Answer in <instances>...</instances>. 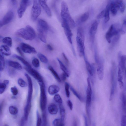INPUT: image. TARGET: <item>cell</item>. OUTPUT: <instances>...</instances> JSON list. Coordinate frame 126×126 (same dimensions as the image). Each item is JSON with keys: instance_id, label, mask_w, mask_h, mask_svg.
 Masks as SVG:
<instances>
[{"instance_id": "cell-15", "label": "cell", "mask_w": 126, "mask_h": 126, "mask_svg": "<svg viewBox=\"0 0 126 126\" xmlns=\"http://www.w3.org/2000/svg\"><path fill=\"white\" fill-rule=\"evenodd\" d=\"M21 49L24 53H37L35 48L30 45L26 43H22L20 45Z\"/></svg>"}, {"instance_id": "cell-63", "label": "cell", "mask_w": 126, "mask_h": 126, "mask_svg": "<svg viewBox=\"0 0 126 126\" xmlns=\"http://www.w3.org/2000/svg\"><path fill=\"white\" fill-rule=\"evenodd\" d=\"M60 126H64V124H63Z\"/></svg>"}, {"instance_id": "cell-45", "label": "cell", "mask_w": 126, "mask_h": 126, "mask_svg": "<svg viewBox=\"0 0 126 126\" xmlns=\"http://www.w3.org/2000/svg\"><path fill=\"white\" fill-rule=\"evenodd\" d=\"M120 32L122 34H124L126 33V21L124 20L121 28Z\"/></svg>"}, {"instance_id": "cell-21", "label": "cell", "mask_w": 126, "mask_h": 126, "mask_svg": "<svg viewBox=\"0 0 126 126\" xmlns=\"http://www.w3.org/2000/svg\"><path fill=\"white\" fill-rule=\"evenodd\" d=\"M0 53L6 56H9L11 55V50L8 46L5 45H2L0 47Z\"/></svg>"}, {"instance_id": "cell-55", "label": "cell", "mask_w": 126, "mask_h": 126, "mask_svg": "<svg viewBox=\"0 0 126 126\" xmlns=\"http://www.w3.org/2000/svg\"><path fill=\"white\" fill-rule=\"evenodd\" d=\"M83 116L84 120L85 126H89L87 117L85 114L83 115Z\"/></svg>"}, {"instance_id": "cell-5", "label": "cell", "mask_w": 126, "mask_h": 126, "mask_svg": "<svg viewBox=\"0 0 126 126\" xmlns=\"http://www.w3.org/2000/svg\"><path fill=\"white\" fill-rule=\"evenodd\" d=\"M38 83L40 89V107L41 110L42 112L45 111L47 104V98L45 85L43 82Z\"/></svg>"}, {"instance_id": "cell-6", "label": "cell", "mask_w": 126, "mask_h": 126, "mask_svg": "<svg viewBox=\"0 0 126 126\" xmlns=\"http://www.w3.org/2000/svg\"><path fill=\"white\" fill-rule=\"evenodd\" d=\"M119 26L118 24L111 25L106 33L105 38L109 43H111V38L113 36L119 34L121 28H119Z\"/></svg>"}, {"instance_id": "cell-11", "label": "cell", "mask_w": 126, "mask_h": 126, "mask_svg": "<svg viewBox=\"0 0 126 126\" xmlns=\"http://www.w3.org/2000/svg\"><path fill=\"white\" fill-rule=\"evenodd\" d=\"M14 13L13 11L11 10L8 11L0 21V27L8 24L13 19Z\"/></svg>"}, {"instance_id": "cell-8", "label": "cell", "mask_w": 126, "mask_h": 126, "mask_svg": "<svg viewBox=\"0 0 126 126\" xmlns=\"http://www.w3.org/2000/svg\"><path fill=\"white\" fill-rule=\"evenodd\" d=\"M39 0H34L32 8L31 13V19L35 21L40 15L41 9Z\"/></svg>"}, {"instance_id": "cell-43", "label": "cell", "mask_w": 126, "mask_h": 126, "mask_svg": "<svg viewBox=\"0 0 126 126\" xmlns=\"http://www.w3.org/2000/svg\"><path fill=\"white\" fill-rule=\"evenodd\" d=\"M36 114L37 117L36 126H41L42 121L38 110L36 111Z\"/></svg>"}, {"instance_id": "cell-44", "label": "cell", "mask_w": 126, "mask_h": 126, "mask_svg": "<svg viewBox=\"0 0 126 126\" xmlns=\"http://www.w3.org/2000/svg\"><path fill=\"white\" fill-rule=\"evenodd\" d=\"M70 89L74 94L80 101H82V99L81 96L72 86L70 87Z\"/></svg>"}, {"instance_id": "cell-34", "label": "cell", "mask_w": 126, "mask_h": 126, "mask_svg": "<svg viewBox=\"0 0 126 126\" xmlns=\"http://www.w3.org/2000/svg\"><path fill=\"white\" fill-rule=\"evenodd\" d=\"M0 71H2L4 69L5 66V61L3 55L0 53Z\"/></svg>"}, {"instance_id": "cell-56", "label": "cell", "mask_w": 126, "mask_h": 126, "mask_svg": "<svg viewBox=\"0 0 126 126\" xmlns=\"http://www.w3.org/2000/svg\"><path fill=\"white\" fill-rule=\"evenodd\" d=\"M26 121L24 117L21 119L20 123V126H24L25 123V121Z\"/></svg>"}, {"instance_id": "cell-1", "label": "cell", "mask_w": 126, "mask_h": 126, "mask_svg": "<svg viewBox=\"0 0 126 126\" xmlns=\"http://www.w3.org/2000/svg\"><path fill=\"white\" fill-rule=\"evenodd\" d=\"M61 15L62 20L66 22L70 28L75 27V23L70 15L67 4L64 1L61 3Z\"/></svg>"}, {"instance_id": "cell-10", "label": "cell", "mask_w": 126, "mask_h": 126, "mask_svg": "<svg viewBox=\"0 0 126 126\" xmlns=\"http://www.w3.org/2000/svg\"><path fill=\"white\" fill-rule=\"evenodd\" d=\"M31 3L30 0H23L21 1L17 11L19 18H21L22 17L27 8L31 4Z\"/></svg>"}, {"instance_id": "cell-3", "label": "cell", "mask_w": 126, "mask_h": 126, "mask_svg": "<svg viewBox=\"0 0 126 126\" xmlns=\"http://www.w3.org/2000/svg\"><path fill=\"white\" fill-rule=\"evenodd\" d=\"M116 64L114 61L112 62L110 70V77L111 87L109 100H112L114 96L117 85L116 79Z\"/></svg>"}, {"instance_id": "cell-53", "label": "cell", "mask_w": 126, "mask_h": 126, "mask_svg": "<svg viewBox=\"0 0 126 126\" xmlns=\"http://www.w3.org/2000/svg\"><path fill=\"white\" fill-rule=\"evenodd\" d=\"M67 77L66 74L64 73H63L61 74L60 78L61 80L64 81L66 80Z\"/></svg>"}, {"instance_id": "cell-40", "label": "cell", "mask_w": 126, "mask_h": 126, "mask_svg": "<svg viewBox=\"0 0 126 126\" xmlns=\"http://www.w3.org/2000/svg\"><path fill=\"white\" fill-rule=\"evenodd\" d=\"M17 83L18 85L22 87H25L27 86V83L21 78H19L18 79Z\"/></svg>"}, {"instance_id": "cell-16", "label": "cell", "mask_w": 126, "mask_h": 126, "mask_svg": "<svg viewBox=\"0 0 126 126\" xmlns=\"http://www.w3.org/2000/svg\"><path fill=\"white\" fill-rule=\"evenodd\" d=\"M98 23L96 20H94L92 23L89 30V33L92 40L93 41L95 34L97 32Z\"/></svg>"}, {"instance_id": "cell-39", "label": "cell", "mask_w": 126, "mask_h": 126, "mask_svg": "<svg viewBox=\"0 0 126 126\" xmlns=\"http://www.w3.org/2000/svg\"><path fill=\"white\" fill-rule=\"evenodd\" d=\"M9 110L10 113L13 115L16 114L18 111L17 108L13 106H10L9 107Z\"/></svg>"}, {"instance_id": "cell-31", "label": "cell", "mask_w": 126, "mask_h": 126, "mask_svg": "<svg viewBox=\"0 0 126 126\" xmlns=\"http://www.w3.org/2000/svg\"><path fill=\"white\" fill-rule=\"evenodd\" d=\"M121 100L123 110L126 114V95L124 93H123L122 95Z\"/></svg>"}, {"instance_id": "cell-59", "label": "cell", "mask_w": 126, "mask_h": 126, "mask_svg": "<svg viewBox=\"0 0 126 126\" xmlns=\"http://www.w3.org/2000/svg\"><path fill=\"white\" fill-rule=\"evenodd\" d=\"M9 81L8 80L5 79L3 80V82L7 86L9 83Z\"/></svg>"}, {"instance_id": "cell-19", "label": "cell", "mask_w": 126, "mask_h": 126, "mask_svg": "<svg viewBox=\"0 0 126 126\" xmlns=\"http://www.w3.org/2000/svg\"><path fill=\"white\" fill-rule=\"evenodd\" d=\"M49 28L48 25L45 21L40 19L38 20L37 28L47 31L48 29Z\"/></svg>"}, {"instance_id": "cell-29", "label": "cell", "mask_w": 126, "mask_h": 126, "mask_svg": "<svg viewBox=\"0 0 126 126\" xmlns=\"http://www.w3.org/2000/svg\"><path fill=\"white\" fill-rule=\"evenodd\" d=\"M110 5L108 3L105 9V14L104 17L105 23H107L110 19Z\"/></svg>"}, {"instance_id": "cell-25", "label": "cell", "mask_w": 126, "mask_h": 126, "mask_svg": "<svg viewBox=\"0 0 126 126\" xmlns=\"http://www.w3.org/2000/svg\"><path fill=\"white\" fill-rule=\"evenodd\" d=\"M38 36L40 40L43 42L46 43V42L47 32L42 31H37Z\"/></svg>"}, {"instance_id": "cell-60", "label": "cell", "mask_w": 126, "mask_h": 126, "mask_svg": "<svg viewBox=\"0 0 126 126\" xmlns=\"http://www.w3.org/2000/svg\"><path fill=\"white\" fill-rule=\"evenodd\" d=\"M73 126H77V122L76 120H74L73 121Z\"/></svg>"}, {"instance_id": "cell-7", "label": "cell", "mask_w": 126, "mask_h": 126, "mask_svg": "<svg viewBox=\"0 0 126 126\" xmlns=\"http://www.w3.org/2000/svg\"><path fill=\"white\" fill-rule=\"evenodd\" d=\"M84 35L82 34H77L76 40L78 49L79 55H85V46L84 45Z\"/></svg>"}, {"instance_id": "cell-48", "label": "cell", "mask_w": 126, "mask_h": 126, "mask_svg": "<svg viewBox=\"0 0 126 126\" xmlns=\"http://www.w3.org/2000/svg\"><path fill=\"white\" fill-rule=\"evenodd\" d=\"M7 86L3 82L1 83L0 84V94H1L3 93L5 91Z\"/></svg>"}, {"instance_id": "cell-54", "label": "cell", "mask_w": 126, "mask_h": 126, "mask_svg": "<svg viewBox=\"0 0 126 126\" xmlns=\"http://www.w3.org/2000/svg\"><path fill=\"white\" fill-rule=\"evenodd\" d=\"M62 55L66 64V65H68L69 64V61L68 58L64 53H62Z\"/></svg>"}, {"instance_id": "cell-42", "label": "cell", "mask_w": 126, "mask_h": 126, "mask_svg": "<svg viewBox=\"0 0 126 126\" xmlns=\"http://www.w3.org/2000/svg\"><path fill=\"white\" fill-rule=\"evenodd\" d=\"M42 126H46L47 123V116L46 111L42 112Z\"/></svg>"}, {"instance_id": "cell-35", "label": "cell", "mask_w": 126, "mask_h": 126, "mask_svg": "<svg viewBox=\"0 0 126 126\" xmlns=\"http://www.w3.org/2000/svg\"><path fill=\"white\" fill-rule=\"evenodd\" d=\"M64 121L61 118H57L54 120L52 124L54 126H60L64 124Z\"/></svg>"}, {"instance_id": "cell-32", "label": "cell", "mask_w": 126, "mask_h": 126, "mask_svg": "<svg viewBox=\"0 0 126 126\" xmlns=\"http://www.w3.org/2000/svg\"><path fill=\"white\" fill-rule=\"evenodd\" d=\"M116 1L119 6V10L121 13H123L124 12L125 8L124 2L122 0H116Z\"/></svg>"}, {"instance_id": "cell-52", "label": "cell", "mask_w": 126, "mask_h": 126, "mask_svg": "<svg viewBox=\"0 0 126 126\" xmlns=\"http://www.w3.org/2000/svg\"><path fill=\"white\" fill-rule=\"evenodd\" d=\"M67 104L70 110H72L73 108V105L72 102L70 100H68L67 101Z\"/></svg>"}, {"instance_id": "cell-26", "label": "cell", "mask_w": 126, "mask_h": 126, "mask_svg": "<svg viewBox=\"0 0 126 126\" xmlns=\"http://www.w3.org/2000/svg\"><path fill=\"white\" fill-rule=\"evenodd\" d=\"M13 57L20 61L24 65L26 66V67L29 68L32 67L31 66L30 64L22 57L16 54L13 55Z\"/></svg>"}, {"instance_id": "cell-14", "label": "cell", "mask_w": 126, "mask_h": 126, "mask_svg": "<svg viewBox=\"0 0 126 126\" xmlns=\"http://www.w3.org/2000/svg\"><path fill=\"white\" fill-rule=\"evenodd\" d=\"M25 70L38 82H43V79L40 74L36 70L31 68L25 67Z\"/></svg>"}, {"instance_id": "cell-12", "label": "cell", "mask_w": 126, "mask_h": 126, "mask_svg": "<svg viewBox=\"0 0 126 126\" xmlns=\"http://www.w3.org/2000/svg\"><path fill=\"white\" fill-rule=\"evenodd\" d=\"M62 26L63 28L65 34L69 42L72 44V33L70 29V28L66 22L62 20Z\"/></svg>"}, {"instance_id": "cell-22", "label": "cell", "mask_w": 126, "mask_h": 126, "mask_svg": "<svg viewBox=\"0 0 126 126\" xmlns=\"http://www.w3.org/2000/svg\"><path fill=\"white\" fill-rule=\"evenodd\" d=\"M60 90L59 87L55 85H50L48 89L49 94L51 95L55 94Z\"/></svg>"}, {"instance_id": "cell-4", "label": "cell", "mask_w": 126, "mask_h": 126, "mask_svg": "<svg viewBox=\"0 0 126 126\" xmlns=\"http://www.w3.org/2000/svg\"><path fill=\"white\" fill-rule=\"evenodd\" d=\"M87 87L86 91V110L88 118L91 117V103L92 90L90 79L88 78L87 79Z\"/></svg>"}, {"instance_id": "cell-20", "label": "cell", "mask_w": 126, "mask_h": 126, "mask_svg": "<svg viewBox=\"0 0 126 126\" xmlns=\"http://www.w3.org/2000/svg\"><path fill=\"white\" fill-rule=\"evenodd\" d=\"M40 5L44 10L47 15L49 16H51V10L47 5L46 0H39Z\"/></svg>"}, {"instance_id": "cell-62", "label": "cell", "mask_w": 126, "mask_h": 126, "mask_svg": "<svg viewBox=\"0 0 126 126\" xmlns=\"http://www.w3.org/2000/svg\"><path fill=\"white\" fill-rule=\"evenodd\" d=\"M4 126H9L7 124H6L4 125Z\"/></svg>"}, {"instance_id": "cell-9", "label": "cell", "mask_w": 126, "mask_h": 126, "mask_svg": "<svg viewBox=\"0 0 126 126\" xmlns=\"http://www.w3.org/2000/svg\"><path fill=\"white\" fill-rule=\"evenodd\" d=\"M28 83V95L26 104L28 105H31V101L33 91V84L31 77L26 73L24 74Z\"/></svg>"}, {"instance_id": "cell-51", "label": "cell", "mask_w": 126, "mask_h": 126, "mask_svg": "<svg viewBox=\"0 0 126 126\" xmlns=\"http://www.w3.org/2000/svg\"><path fill=\"white\" fill-rule=\"evenodd\" d=\"M105 9L103 10L99 13L97 16V18L98 19H99L104 17L105 14Z\"/></svg>"}, {"instance_id": "cell-50", "label": "cell", "mask_w": 126, "mask_h": 126, "mask_svg": "<svg viewBox=\"0 0 126 126\" xmlns=\"http://www.w3.org/2000/svg\"><path fill=\"white\" fill-rule=\"evenodd\" d=\"M121 126H126V114L123 115L122 117Z\"/></svg>"}, {"instance_id": "cell-37", "label": "cell", "mask_w": 126, "mask_h": 126, "mask_svg": "<svg viewBox=\"0 0 126 126\" xmlns=\"http://www.w3.org/2000/svg\"><path fill=\"white\" fill-rule=\"evenodd\" d=\"M3 42L7 46L11 47L12 46V40L10 37H6L4 38L2 40Z\"/></svg>"}, {"instance_id": "cell-33", "label": "cell", "mask_w": 126, "mask_h": 126, "mask_svg": "<svg viewBox=\"0 0 126 126\" xmlns=\"http://www.w3.org/2000/svg\"><path fill=\"white\" fill-rule=\"evenodd\" d=\"M59 106L61 118L64 121L65 114V109L62 103L59 104Z\"/></svg>"}, {"instance_id": "cell-17", "label": "cell", "mask_w": 126, "mask_h": 126, "mask_svg": "<svg viewBox=\"0 0 126 126\" xmlns=\"http://www.w3.org/2000/svg\"><path fill=\"white\" fill-rule=\"evenodd\" d=\"M109 3L110 5V10L113 15H116L119 10V6L116 0H110Z\"/></svg>"}, {"instance_id": "cell-57", "label": "cell", "mask_w": 126, "mask_h": 126, "mask_svg": "<svg viewBox=\"0 0 126 126\" xmlns=\"http://www.w3.org/2000/svg\"><path fill=\"white\" fill-rule=\"evenodd\" d=\"M16 50L17 52L18 53L20 54L22 56H24V55L21 49L20 48L18 47H17L16 48Z\"/></svg>"}, {"instance_id": "cell-27", "label": "cell", "mask_w": 126, "mask_h": 126, "mask_svg": "<svg viewBox=\"0 0 126 126\" xmlns=\"http://www.w3.org/2000/svg\"><path fill=\"white\" fill-rule=\"evenodd\" d=\"M57 59L59 63L61 69L63 71V73L66 74L67 77H69V76L70 73L67 69L61 60L58 58Z\"/></svg>"}, {"instance_id": "cell-61", "label": "cell", "mask_w": 126, "mask_h": 126, "mask_svg": "<svg viewBox=\"0 0 126 126\" xmlns=\"http://www.w3.org/2000/svg\"><path fill=\"white\" fill-rule=\"evenodd\" d=\"M3 106V103H2L0 105V113H1L2 112Z\"/></svg>"}, {"instance_id": "cell-28", "label": "cell", "mask_w": 126, "mask_h": 126, "mask_svg": "<svg viewBox=\"0 0 126 126\" xmlns=\"http://www.w3.org/2000/svg\"><path fill=\"white\" fill-rule=\"evenodd\" d=\"M48 68L56 80L58 82H61V80L60 79V77H59L57 72L54 70L53 67L52 66H48Z\"/></svg>"}, {"instance_id": "cell-49", "label": "cell", "mask_w": 126, "mask_h": 126, "mask_svg": "<svg viewBox=\"0 0 126 126\" xmlns=\"http://www.w3.org/2000/svg\"><path fill=\"white\" fill-rule=\"evenodd\" d=\"M11 91L13 95H17L18 93V91L16 87L15 86L11 87Z\"/></svg>"}, {"instance_id": "cell-58", "label": "cell", "mask_w": 126, "mask_h": 126, "mask_svg": "<svg viewBox=\"0 0 126 126\" xmlns=\"http://www.w3.org/2000/svg\"><path fill=\"white\" fill-rule=\"evenodd\" d=\"M47 47L48 49L52 51L53 49L52 47L49 44H48L47 45Z\"/></svg>"}, {"instance_id": "cell-23", "label": "cell", "mask_w": 126, "mask_h": 126, "mask_svg": "<svg viewBox=\"0 0 126 126\" xmlns=\"http://www.w3.org/2000/svg\"><path fill=\"white\" fill-rule=\"evenodd\" d=\"M8 65L13 68L18 70H21L22 67L21 65L18 63L11 61H8L7 62Z\"/></svg>"}, {"instance_id": "cell-18", "label": "cell", "mask_w": 126, "mask_h": 126, "mask_svg": "<svg viewBox=\"0 0 126 126\" xmlns=\"http://www.w3.org/2000/svg\"><path fill=\"white\" fill-rule=\"evenodd\" d=\"M124 72L121 67L118 66V71L117 80L118 82L120 88L122 89L124 86V84L123 81V74Z\"/></svg>"}, {"instance_id": "cell-38", "label": "cell", "mask_w": 126, "mask_h": 126, "mask_svg": "<svg viewBox=\"0 0 126 126\" xmlns=\"http://www.w3.org/2000/svg\"><path fill=\"white\" fill-rule=\"evenodd\" d=\"M37 56L40 61L42 62L46 63L48 62V60L46 57L42 53H39L37 55Z\"/></svg>"}, {"instance_id": "cell-41", "label": "cell", "mask_w": 126, "mask_h": 126, "mask_svg": "<svg viewBox=\"0 0 126 126\" xmlns=\"http://www.w3.org/2000/svg\"><path fill=\"white\" fill-rule=\"evenodd\" d=\"M54 99L56 102L59 104L62 103L63 101L60 95L58 94L55 95L54 97Z\"/></svg>"}, {"instance_id": "cell-13", "label": "cell", "mask_w": 126, "mask_h": 126, "mask_svg": "<svg viewBox=\"0 0 126 126\" xmlns=\"http://www.w3.org/2000/svg\"><path fill=\"white\" fill-rule=\"evenodd\" d=\"M96 59L97 64V71L98 78L102 80L104 77V65L103 61L99 58Z\"/></svg>"}, {"instance_id": "cell-36", "label": "cell", "mask_w": 126, "mask_h": 126, "mask_svg": "<svg viewBox=\"0 0 126 126\" xmlns=\"http://www.w3.org/2000/svg\"><path fill=\"white\" fill-rule=\"evenodd\" d=\"M86 68L88 72L92 76L93 75V68L90 64L87 61L85 60Z\"/></svg>"}, {"instance_id": "cell-47", "label": "cell", "mask_w": 126, "mask_h": 126, "mask_svg": "<svg viewBox=\"0 0 126 126\" xmlns=\"http://www.w3.org/2000/svg\"><path fill=\"white\" fill-rule=\"evenodd\" d=\"M32 64L35 67L38 68L40 66V63L39 60L36 58H34L32 61Z\"/></svg>"}, {"instance_id": "cell-46", "label": "cell", "mask_w": 126, "mask_h": 126, "mask_svg": "<svg viewBox=\"0 0 126 126\" xmlns=\"http://www.w3.org/2000/svg\"><path fill=\"white\" fill-rule=\"evenodd\" d=\"M64 87L66 96L67 97H69L70 95L69 91V85L67 82H65L64 84Z\"/></svg>"}, {"instance_id": "cell-30", "label": "cell", "mask_w": 126, "mask_h": 126, "mask_svg": "<svg viewBox=\"0 0 126 126\" xmlns=\"http://www.w3.org/2000/svg\"><path fill=\"white\" fill-rule=\"evenodd\" d=\"M89 16V14L88 12H86L82 14L79 19V23H81L86 21Z\"/></svg>"}, {"instance_id": "cell-24", "label": "cell", "mask_w": 126, "mask_h": 126, "mask_svg": "<svg viewBox=\"0 0 126 126\" xmlns=\"http://www.w3.org/2000/svg\"><path fill=\"white\" fill-rule=\"evenodd\" d=\"M48 110L49 113L51 114H56L58 111L57 105L54 103H51L48 106Z\"/></svg>"}, {"instance_id": "cell-2", "label": "cell", "mask_w": 126, "mask_h": 126, "mask_svg": "<svg viewBox=\"0 0 126 126\" xmlns=\"http://www.w3.org/2000/svg\"><path fill=\"white\" fill-rule=\"evenodd\" d=\"M15 34L26 40H30L34 39L36 36L34 30L32 27L28 25L25 28H21L17 30Z\"/></svg>"}]
</instances>
